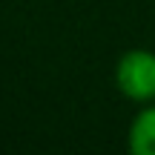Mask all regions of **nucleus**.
Masks as SVG:
<instances>
[{
  "instance_id": "obj_1",
  "label": "nucleus",
  "mask_w": 155,
  "mask_h": 155,
  "mask_svg": "<svg viewBox=\"0 0 155 155\" xmlns=\"http://www.w3.org/2000/svg\"><path fill=\"white\" fill-rule=\"evenodd\" d=\"M115 86L132 104L155 101V52L150 49H127L115 63Z\"/></svg>"
},
{
  "instance_id": "obj_2",
  "label": "nucleus",
  "mask_w": 155,
  "mask_h": 155,
  "mask_svg": "<svg viewBox=\"0 0 155 155\" xmlns=\"http://www.w3.org/2000/svg\"><path fill=\"white\" fill-rule=\"evenodd\" d=\"M127 147L132 155H155V101L141 104L127 129Z\"/></svg>"
}]
</instances>
